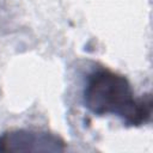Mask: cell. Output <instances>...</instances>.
<instances>
[{
    "label": "cell",
    "instance_id": "6da1fadb",
    "mask_svg": "<svg viewBox=\"0 0 153 153\" xmlns=\"http://www.w3.org/2000/svg\"><path fill=\"white\" fill-rule=\"evenodd\" d=\"M82 100L90 112L117 116L127 127H141L152 118L151 93L136 97L129 80L106 67L96 68L87 75Z\"/></svg>",
    "mask_w": 153,
    "mask_h": 153
},
{
    "label": "cell",
    "instance_id": "7a4b0ae2",
    "mask_svg": "<svg viewBox=\"0 0 153 153\" xmlns=\"http://www.w3.org/2000/svg\"><path fill=\"white\" fill-rule=\"evenodd\" d=\"M66 141L54 133L11 129L0 135V152H63Z\"/></svg>",
    "mask_w": 153,
    "mask_h": 153
}]
</instances>
